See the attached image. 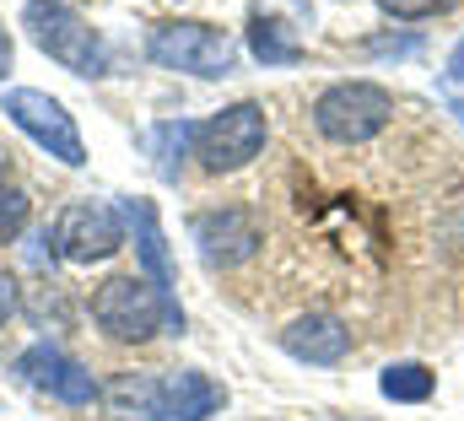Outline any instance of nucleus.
<instances>
[{"instance_id": "obj_1", "label": "nucleus", "mask_w": 464, "mask_h": 421, "mask_svg": "<svg viewBox=\"0 0 464 421\" xmlns=\"http://www.w3.org/2000/svg\"><path fill=\"white\" fill-rule=\"evenodd\" d=\"M92 324L109 340L135 346V340H151L157 329H184V308L173 298H162L140 270H124L92 292Z\"/></svg>"}, {"instance_id": "obj_2", "label": "nucleus", "mask_w": 464, "mask_h": 421, "mask_svg": "<svg viewBox=\"0 0 464 421\" xmlns=\"http://www.w3.org/2000/svg\"><path fill=\"white\" fill-rule=\"evenodd\" d=\"M22 27L71 76H87V82L109 76V44H103V33L87 16H76L65 0H27L22 5Z\"/></svg>"}, {"instance_id": "obj_3", "label": "nucleus", "mask_w": 464, "mask_h": 421, "mask_svg": "<svg viewBox=\"0 0 464 421\" xmlns=\"http://www.w3.org/2000/svg\"><path fill=\"white\" fill-rule=\"evenodd\" d=\"M146 54L162 71H184V76H206V82L237 71V38L211 22H157L146 38Z\"/></svg>"}, {"instance_id": "obj_4", "label": "nucleus", "mask_w": 464, "mask_h": 421, "mask_svg": "<svg viewBox=\"0 0 464 421\" xmlns=\"http://www.w3.org/2000/svg\"><path fill=\"white\" fill-rule=\"evenodd\" d=\"M389 119H394V93H383L378 82H335L314 98V130L335 146H362L383 135Z\"/></svg>"}, {"instance_id": "obj_5", "label": "nucleus", "mask_w": 464, "mask_h": 421, "mask_svg": "<svg viewBox=\"0 0 464 421\" xmlns=\"http://www.w3.org/2000/svg\"><path fill=\"white\" fill-rule=\"evenodd\" d=\"M265 135H270V119L259 103H232L222 113H211L200 130H195V157L206 173H237L248 168L259 152H265Z\"/></svg>"}, {"instance_id": "obj_6", "label": "nucleus", "mask_w": 464, "mask_h": 421, "mask_svg": "<svg viewBox=\"0 0 464 421\" xmlns=\"http://www.w3.org/2000/svg\"><path fill=\"white\" fill-rule=\"evenodd\" d=\"M0 113H5L22 135H33L49 157H60L65 168H82V162H87L82 130H76V119L65 113L60 98H49V93H38V87H11L5 103H0Z\"/></svg>"}, {"instance_id": "obj_7", "label": "nucleus", "mask_w": 464, "mask_h": 421, "mask_svg": "<svg viewBox=\"0 0 464 421\" xmlns=\"http://www.w3.org/2000/svg\"><path fill=\"white\" fill-rule=\"evenodd\" d=\"M54 232V254L65 265H98L124 249V216L103 201H76V206L60 210V221L49 227Z\"/></svg>"}, {"instance_id": "obj_8", "label": "nucleus", "mask_w": 464, "mask_h": 421, "mask_svg": "<svg viewBox=\"0 0 464 421\" xmlns=\"http://www.w3.org/2000/svg\"><path fill=\"white\" fill-rule=\"evenodd\" d=\"M195 243H200V259L211 270H232V265L259 254L265 227H259V216L248 206H217V210L195 216Z\"/></svg>"}, {"instance_id": "obj_9", "label": "nucleus", "mask_w": 464, "mask_h": 421, "mask_svg": "<svg viewBox=\"0 0 464 421\" xmlns=\"http://www.w3.org/2000/svg\"><path fill=\"white\" fill-rule=\"evenodd\" d=\"M16 373H22L33 389H44L49 400H60V406H92V400H98V378H92L76 357H65L60 346H49V340L27 346V351L16 357Z\"/></svg>"}, {"instance_id": "obj_10", "label": "nucleus", "mask_w": 464, "mask_h": 421, "mask_svg": "<svg viewBox=\"0 0 464 421\" xmlns=\"http://www.w3.org/2000/svg\"><path fill=\"white\" fill-rule=\"evenodd\" d=\"M222 406H227V389L200 367H179V373L157 378V389H151V416L157 421H206Z\"/></svg>"}, {"instance_id": "obj_11", "label": "nucleus", "mask_w": 464, "mask_h": 421, "mask_svg": "<svg viewBox=\"0 0 464 421\" xmlns=\"http://www.w3.org/2000/svg\"><path fill=\"white\" fill-rule=\"evenodd\" d=\"M281 346H286V357H297L308 367H335L351 351V329L335 314H303L281 329Z\"/></svg>"}, {"instance_id": "obj_12", "label": "nucleus", "mask_w": 464, "mask_h": 421, "mask_svg": "<svg viewBox=\"0 0 464 421\" xmlns=\"http://www.w3.org/2000/svg\"><path fill=\"white\" fill-rule=\"evenodd\" d=\"M124 221L135 227V254H140V276L162 292V298H173L179 303V276H173V259H168V238H162V227H157V206L151 201H124Z\"/></svg>"}, {"instance_id": "obj_13", "label": "nucleus", "mask_w": 464, "mask_h": 421, "mask_svg": "<svg viewBox=\"0 0 464 421\" xmlns=\"http://www.w3.org/2000/svg\"><path fill=\"white\" fill-rule=\"evenodd\" d=\"M248 54H254L259 65H297V60H303V38H297L281 16L254 11V16H248Z\"/></svg>"}, {"instance_id": "obj_14", "label": "nucleus", "mask_w": 464, "mask_h": 421, "mask_svg": "<svg viewBox=\"0 0 464 421\" xmlns=\"http://www.w3.org/2000/svg\"><path fill=\"white\" fill-rule=\"evenodd\" d=\"M378 389H383V400H394V406H427L432 389H438V378H432L421 362H389L383 378H378Z\"/></svg>"}, {"instance_id": "obj_15", "label": "nucleus", "mask_w": 464, "mask_h": 421, "mask_svg": "<svg viewBox=\"0 0 464 421\" xmlns=\"http://www.w3.org/2000/svg\"><path fill=\"white\" fill-rule=\"evenodd\" d=\"M195 130L200 124H189V119H168V124L151 130V152H157V173L162 179H179V162H184V146L195 141Z\"/></svg>"}, {"instance_id": "obj_16", "label": "nucleus", "mask_w": 464, "mask_h": 421, "mask_svg": "<svg viewBox=\"0 0 464 421\" xmlns=\"http://www.w3.org/2000/svg\"><path fill=\"white\" fill-rule=\"evenodd\" d=\"M27 216H33L27 190H16V184H5V179H0V249H5L11 238H22V232H27Z\"/></svg>"}, {"instance_id": "obj_17", "label": "nucleus", "mask_w": 464, "mask_h": 421, "mask_svg": "<svg viewBox=\"0 0 464 421\" xmlns=\"http://www.w3.org/2000/svg\"><path fill=\"white\" fill-rule=\"evenodd\" d=\"M394 22H427V16H443V11H454L459 0H378Z\"/></svg>"}, {"instance_id": "obj_18", "label": "nucleus", "mask_w": 464, "mask_h": 421, "mask_svg": "<svg viewBox=\"0 0 464 421\" xmlns=\"http://www.w3.org/2000/svg\"><path fill=\"white\" fill-rule=\"evenodd\" d=\"M16 314V281L0 270V329H5V318Z\"/></svg>"}, {"instance_id": "obj_19", "label": "nucleus", "mask_w": 464, "mask_h": 421, "mask_svg": "<svg viewBox=\"0 0 464 421\" xmlns=\"http://www.w3.org/2000/svg\"><path fill=\"white\" fill-rule=\"evenodd\" d=\"M11 60H16V38H11V27L0 22V82L11 76Z\"/></svg>"}, {"instance_id": "obj_20", "label": "nucleus", "mask_w": 464, "mask_h": 421, "mask_svg": "<svg viewBox=\"0 0 464 421\" xmlns=\"http://www.w3.org/2000/svg\"><path fill=\"white\" fill-rule=\"evenodd\" d=\"M449 76H454V82L464 87V38L454 44V54H449Z\"/></svg>"}]
</instances>
